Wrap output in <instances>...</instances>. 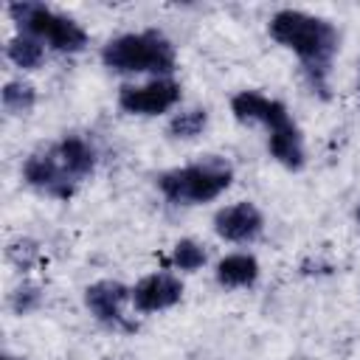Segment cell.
I'll use <instances>...</instances> for the list:
<instances>
[{
    "label": "cell",
    "mask_w": 360,
    "mask_h": 360,
    "mask_svg": "<svg viewBox=\"0 0 360 360\" xmlns=\"http://www.w3.org/2000/svg\"><path fill=\"white\" fill-rule=\"evenodd\" d=\"M172 264H174L177 270L194 273V270H200V267L205 264V248H202L200 242H194V239H180V242L172 248Z\"/></svg>",
    "instance_id": "16"
},
{
    "label": "cell",
    "mask_w": 360,
    "mask_h": 360,
    "mask_svg": "<svg viewBox=\"0 0 360 360\" xmlns=\"http://www.w3.org/2000/svg\"><path fill=\"white\" fill-rule=\"evenodd\" d=\"M231 180H233L231 163L211 155L200 163L158 174V188L174 205H200L217 200L231 186Z\"/></svg>",
    "instance_id": "4"
},
{
    "label": "cell",
    "mask_w": 360,
    "mask_h": 360,
    "mask_svg": "<svg viewBox=\"0 0 360 360\" xmlns=\"http://www.w3.org/2000/svg\"><path fill=\"white\" fill-rule=\"evenodd\" d=\"M0 98H3V110H6V112H11V115H25V112H31L34 104H37V90H34V84H28V82H6Z\"/></svg>",
    "instance_id": "14"
},
{
    "label": "cell",
    "mask_w": 360,
    "mask_h": 360,
    "mask_svg": "<svg viewBox=\"0 0 360 360\" xmlns=\"http://www.w3.org/2000/svg\"><path fill=\"white\" fill-rule=\"evenodd\" d=\"M96 169V149L82 135H65L59 143H51L48 149L31 152L22 163V177L28 186L70 200L76 191V183L93 174Z\"/></svg>",
    "instance_id": "2"
},
{
    "label": "cell",
    "mask_w": 360,
    "mask_h": 360,
    "mask_svg": "<svg viewBox=\"0 0 360 360\" xmlns=\"http://www.w3.org/2000/svg\"><path fill=\"white\" fill-rule=\"evenodd\" d=\"M127 298H132V290L124 287L121 281H112V278H101L84 290V304L96 315V321H101L104 326L132 332L135 323H129L124 318V301Z\"/></svg>",
    "instance_id": "7"
},
{
    "label": "cell",
    "mask_w": 360,
    "mask_h": 360,
    "mask_svg": "<svg viewBox=\"0 0 360 360\" xmlns=\"http://www.w3.org/2000/svg\"><path fill=\"white\" fill-rule=\"evenodd\" d=\"M205 127H208V112H205L202 107H191V110L177 112V115L169 121V135H172V138H180V141H191V138H197Z\"/></svg>",
    "instance_id": "15"
},
{
    "label": "cell",
    "mask_w": 360,
    "mask_h": 360,
    "mask_svg": "<svg viewBox=\"0 0 360 360\" xmlns=\"http://www.w3.org/2000/svg\"><path fill=\"white\" fill-rule=\"evenodd\" d=\"M39 301H42V292H39L37 284H20V287L11 292V309H14L17 315H25V312L37 309Z\"/></svg>",
    "instance_id": "18"
},
{
    "label": "cell",
    "mask_w": 360,
    "mask_h": 360,
    "mask_svg": "<svg viewBox=\"0 0 360 360\" xmlns=\"http://www.w3.org/2000/svg\"><path fill=\"white\" fill-rule=\"evenodd\" d=\"M267 149L270 155L284 166V169H301L304 166V138H301V129L295 127V121L278 127V129H270L267 135Z\"/></svg>",
    "instance_id": "11"
},
{
    "label": "cell",
    "mask_w": 360,
    "mask_h": 360,
    "mask_svg": "<svg viewBox=\"0 0 360 360\" xmlns=\"http://www.w3.org/2000/svg\"><path fill=\"white\" fill-rule=\"evenodd\" d=\"M180 298H183V284L169 273H152L132 287V304L138 312H160L174 307Z\"/></svg>",
    "instance_id": "10"
},
{
    "label": "cell",
    "mask_w": 360,
    "mask_h": 360,
    "mask_svg": "<svg viewBox=\"0 0 360 360\" xmlns=\"http://www.w3.org/2000/svg\"><path fill=\"white\" fill-rule=\"evenodd\" d=\"M8 14L22 28V34L37 37L39 42H48L53 51L76 53V51H82L87 45V31L76 20H70L65 14H56L45 3L17 0V3L8 6Z\"/></svg>",
    "instance_id": "5"
},
{
    "label": "cell",
    "mask_w": 360,
    "mask_h": 360,
    "mask_svg": "<svg viewBox=\"0 0 360 360\" xmlns=\"http://www.w3.org/2000/svg\"><path fill=\"white\" fill-rule=\"evenodd\" d=\"M6 56H8L17 68H22V70H34V68L42 65L45 48H42V42H39L37 37L17 34V37H11L8 45H6Z\"/></svg>",
    "instance_id": "13"
},
{
    "label": "cell",
    "mask_w": 360,
    "mask_h": 360,
    "mask_svg": "<svg viewBox=\"0 0 360 360\" xmlns=\"http://www.w3.org/2000/svg\"><path fill=\"white\" fill-rule=\"evenodd\" d=\"M214 276L219 287H250L259 278V262L250 253H231L219 259Z\"/></svg>",
    "instance_id": "12"
},
{
    "label": "cell",
    "mask_w": 360,
    "mask_h": 360,
    "mask_svg": "<svg viewBox=\"0 0 360 360\" xmlns=\"http://www.w3.org/2000/svg\"><path fill=\"white\" fill-rule=\"evenodd\" d=\"M6 256H8V262H14L20 270H28V267L34 264V259L39 256V248H37V242H31V239H14V242H8Z\"/></svg>",
    "instance_id": "17"
},
{
    "label": "cell",
    "mask_w": 360,
    "mask_h": 360,
    "mask_svg": "<svg viewBox=\"0 0 360 360\" xmlns=\"http://www.w3.org/2000/svg\"><path fill=\"white\" fill-rule=\"evenodd\" d=\"M231 112L236 115V121H259V124H264L267 132L292 121L281 101L267 98V96H262L256 90H239L231 98Z\"/></svg>",
    "instance_id": "9"
},
{
    "label": "cell",
    "mask_w": 360,
    "mask_h": 360,
    "mask_svg": "<svg viewBox=\"0 0 360 360\" xmlns=\"http://www.w3.org/2000/svg\"><path fill=\"white\" fill-rule=\"evenodd\" d=\"M180 101V84L172 79H152L146 84H124L118 107L132 115H160Z\"/></svg>",
    "instance_id": "6"
},
{
    "label": "cell",
    "mask_w": 360,
    "mask_h": 360,
    "mask_svg": "<svg viewBox=\"0 0 360 360\" xmlns=\"http://www.w3.org/2000/svg\"><path fill=\"white\" fill-rule=\"evenodd\" d=\"M3 360H20V357H11V354H6V357H3Z\"/></svg>",
    "instance_id": "19"
},
{
    "label": "cell",
    "mask_w": 360,
    "mask_h": 360,
    "mask_svg": "<svg viewBox=\"0 0 360 360\" xmlns=\"http://www.w3.org/2000/svg\"><path fill=\"white\" fill-rule=\"evenodd\" d=\"M262 228H264V217L248 200L225 205L214 214V231L225 242H253L262 233Z\"/></svg>",
    "instance_id": "8"
},
{
    "label": "cell",
    "mask_w": 360,
    "mask_h": 360,
    "mask_svg": "<svg viewBox=\"0 0 360 360\" xmlns=\"http://www.w3.org/2000/svg\"><path fill=\"white\" fill-rule=\"evenodd\" d=\"M101 62L118 73H158L160 79L174 70V45L160 31L121 34L101 48Z\"/></svg>",
    "instance_id": "3"
},
{
    "label": "cell",
    "mask_w": 360,
    "mask_h": 360,
    "mask_svg": "<svg viewBox=\"0 0 360 360\" xmlns=\"http://www.w3.org/2000/svg\"><path fill=\"white\" fill-rule=\"evenodd\" d=\"M267 31L278 45L290 48L301 59L312 93H318L321 98H329L326 76L340 45L338 28L323 17H315L298 8H281L270 17Z\"/></svg>",
    "instance_id": "1"
},
{
    "label": "cell",
    "mask_w": 360,
    "mask_h": 360,
    "mask_svg": "<svg viewBox=\"0 0 360 360\" xmlns=\"http://www.w3.org/2000/svg\"><path fill=\"white\" fill-rule=\"evenodd\" d=\"M354 217H357V222H360V205H357V211H354Z\"/></svg>",
    "instance_id": "20"
}]
</instances>
